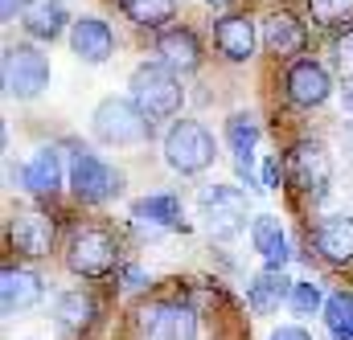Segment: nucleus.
I'll return each mask as SVG.
<instances>
[{
  "instance_id": "1",
  "label": "nucleus",
  "mask_w": 353,
  "mask_h": 340,
  "mask_svg": "<svg viewBox=\"0 0 353 340\" xmlns=\"http://www.w3.org/2000/svg\"><path fill=\"white\" fill-rule=\"evenodd\" d=\"M128 90H132V103L148 115V119H173L185 103V90H181V78L165 62H144L132 70L128 78Z\"/></svg>"
},
{
  "instance_id": "2",
  "label": "nucleus",
  "mask_w": 353,
  "mask_h": 340,
  "mask_svg": "<svg viewBox=\"0 0 353 340\" xmlns=\"http://www.w3.org/2000/svg\"><path fill=\"white\" fill-rule=\"evenodd\" d=\"M90 131L99 144H111V148H132V144H144L152 140V119L132 103V98H103L90 115Z\"/></svg>"
},
{
  "instance_id": "3",
  "label": "nucleus",
  "mask_w": 353,
  "mask_h": 340,
  "mask_svg": "<svg viewBox=\"0 0 353 340\" xmlns=\"http://www.w3.org/2000/svg\"><path fill=\"white\" fill-rule=\"evenodd\" d=\"M214 156H218V144H214V136L201 123L181 119V123L169 127V136H165V164L173 172L197 176V172H205L214 164Z\"/></svg>"
},
{
  "instance_id": "4",
  "label": "nucleus",
  "mask_w": 353,
  "mask_h": 340,
  "mask_svg": "<svg viewBox=\"0 0 353 340\" xmlns=\"http://www.w3.org/2000/svg\"><path fill=\"white\" fill-rule=\"evenodd\" d=\"M66 266L79 275V279H103L119 266V242L111 230L103 226H83L74 230L70 246H66Z\"/></svg>"
},
{
  "instance_id": "5",
  "label": "nucleus",
  "mask_w": 353,
  "mask_h": 340,
  "mask_svg": "<svg viewBox=\"0 0 353 340\" xmlns=\"http://www.w3.org/2000/svg\"><path fill=\"white\" fill-rule=\"evenodd\" d=\"M201 222L214 238H234L247 230V193L234 184H205L201 197Z\"/></svg>"
},
{
  "instance_id": "6",
  "label": "nucleus",
  "mask_w": 353,
  "mask_h": 340,
  "mask_svg": "<svg viewBox=\"0 0 353 340\" xmlns=\"http://www.w3.org/2000/svg\"><path fill=\"white\" fill-rule=\"evenodd\" d=\"M50 86V62L33 45H8L4 50V94L8 98H37Z\"/></svg>"
},
{
  "instance_id": "7",
  "label": "nucleus",
  "mask_w": 353,
  "mask_h": 340,
  "mask_svg": "<svg viewBox=\"0 0 353 340\" xmlns=\"http://www.w3.org/2000/svg\"><path fill=\"white\" fill-rule=\"evenodd\" d=\"M70 193L83 205H99L111 193H119V172L107 160H99L90 148H74V156H70Z\"/></svg>"
},
{
  "instance_id": "8",
  "label": "nucleus",
  "mask_w": 353,
  "mask_h": 340,
  "mask_svg": "<svg viewBox=\"0 0 353 340\" xmlns=\"http://www.w3.org/2000/svg\"><path fill=\"white\" fill-rule=\"evenodd\" d=\"M8 246L21 258H46L54 246V222L37 209H17L8 217Z\"/></svg>"
},
{
  "instance_id": "9",
  "label": "nucleus",
  "mask_w": 353,
  "mask_h": 340,
  "mask_svg": "<svg viewBox=\"0 0 353 340\" xmlns=\"http://www.w3.org/2000/svg\"><path fill=\"white\" fill-rule=\"evenodd\" d=\"M283 90H288V103H296V107H321L333 94V78L316 58H300L288 66Z\"/></svg>"
},
{
  "instance_id": "10",
  "label": "nucleus",
  "mask_w": 353,
  "mask_h": 340,
  "mask_svg": "<svg viewBox=\"0 0 353 340\" xmlns=\"http://www.w3.org/2000/svg\"><path fill=\"white\" fill-rule=\"evenodd\" d=\"M140 332L152 340H197V316L185 304H152L140 312Z\"/></svg>"
},
{
  "instance_id": "11",
  "label": "nucleus",
  "mask_w": 353,
  "mask_h": 340,
  "mask_svg": "<svg viewBox=\"0 0 353 340\" xmlns=\"http://www.w3.org/2000/svg\"><path fill=\"white\" fill-rule=\"evenodd\" d=\"M70 50L74 58H83L90 66H103L115 54V29L103 17H79L70 25Z\"/></svg>"
},
{
  "instance_id": "12",
  "label": "nucleus",
  "mask_w": 353,
  "mask_h": 340,
  "mask_svg": "<svg viewBox=\"0 0 353 340\" xmlns=\"http://www.w3.org/2000/svg\"><path fill=\"white\" fill-rule=\"evenodd\" d=\"M288 160H292V176H296L300 189H308V193H316V197L329 189V180H333V160H329V152H325L316 140H300Z\"/></svg>"
},
{
  "instance_id": "13",
  "label": "nucleus",
  "mask_w": 353,
  "mask_h": 340,
  "mask_svg": "<svg viewBox=\"0 0 353 340\" xmlns=\"http://www.w3.org/2000/svg\"><path fill=\"white\" fill-rule=\"evenodd\" d=\"M214 45L226 62H247L255 54V21L251 17H239V12H226L214 21Z\"/></svg>"
},
{
  "instance_id": "14",
  "label": "nucleus",
  "mask_w": 353,
  "mask_h": 340,
  "mask_svg": "<svg viewBox=\"0 0 353 340\" xmlns=\"http://www.w3.org/2000/svg\"><path fill=\"white\" fill-rule=\"evenodd\" d=\"M37 299H41V275L37 270H25V266H4L0 270V308H4V316L29 312Z\"/></svg>"
},
{
  "instance_id": "15",
  "label": "nucleus",
  "mask_w": 353,
  "mask_h": 340,
  "mask_svg": "<svg viewBox=\"0 0 353 340\" xmlns=\"http://www.w3.org/2000/svg\"><path fill=\"white\" fill-rule=\"evenodd\" d=\"M157 54H161V62H165L169 70H181V74H189V70L201 66V41H197V33L185 29V25H173V29H165V33L157 37Z\"/></svg>"
},
{
  "instance_id": "16",
  "label": "nucleus",
  "mask_w": 353,
  "mask_h": 340,
  "mask_svg": "<svg viewBox=\"0 0 353 340\" xmlns=\"http://www.w3.org/2000/svg\"><path fill=\"white\" fill-rule=\"evenodd\" d=\"M316 255L333 266H350L353 262V217L350 213H333L316 226Z\"/></svg>"
},
{
  "instance_id": "17",
  "label": "nucleus",
  "mask_w": 353,
  "mask_h": 340,
  "mask_svg": "<svg viewBox=\"0 0 353 340\" xmlns=\"http://www.w3.org/2000/svg\"><path fill=\"white\" fill-rule=\"evenodd\" d=\"M263 45L267 54H275V58H288V54H300L304 45H308V29L292 17V12H267L263 17Z\"/></svg>"
},
{
  "instance_id": "18",
  "label": "nucleus",
  "mask_w": 353,
  "mask_h": 340,
  "mask_svg": "<svg viewBox=\"0 0 353 340\" xmlns=\"http://www.w3.org/2000/svg\"><path fill=\"white\" fill-rule=\"evenodd\" d=\"M21 25H25V33H29L33 41H54V37H62V29L74 25V21L66 17V4H62V0H29L25 12H21Z\"/></svg>"
},
{
  "instance_id": "19",
  "label": "nucleus",
  "mask_w": 353,
  "mask_h": 340,
  "mask_svg": "<svg viewBox=\"0 0 353 340\" xmlns=\"http://www.w3.org/2000/svg\"><path fill=\"white\" fill-rule=\"evenodd\" d=\"M226 144H230V152H234V169H239V176L247 180V184H255V172H251V164H255V144H259V123L251 119V115H230L226 119Z\"/></svg>"
},
{
  "instance_id": "20",
  "label": "nucleus",
  "mask_w": 353,
  "mask_h": 340,
  "mask_svg": "<svg viewBox=\"0 0 353 340\" xmlns=\"http://www.w3.org/2000/svg\"><path fill=\"white\" fill-rule=\"evenodd\" d=\"M21 184L33 197H54L62 189V156H58V148H37L29 156V164L21 169Z\"/></svg>"
},
{
  "instance_id": "21",
  "label": "nucleus",
  "mask_w": 353,
  "mask_h": 340,
  "mask_svg": "<svg viewBox=\"0 0 353 340\" xmlns=\"http://www.w3.org/2000/svg\"><path fill=\"white\" fill-rule=\"evenodd\" d=\"M251 242L263 255V270H283L288 266L292 251H288V234H283L279 217H255L251 222Z\"/></svg>"
},
{
  "instance_id": "22",
  "label": "nucleus",
  "mask_w": 353,
  "mask_h": 340,
  "mask_svg": "<svg viewBox=\"0 0 353 340\" xmlns=\"http://www.w3.org/2000/svg\"><path fill=\"white\" fill-rule=\"evenodd\" d=\"M292 287H296V283H288L283 270H259V275L247 283V304H251V312L271 316L279 304L292 299Z\"/></svg>"
},
{
  "instance_id": "23",
  "label": "nucleus",
  "mask_w": 353,
  "mask_h": 340,
  "mask_svg": "<svg viewBox=\"0 0 353 340\" xmlns=\"http://www.w3.org/2000/svg\"><path fill=\"white\" fill-rule=\"evenodd\" d=\"M94 316H99V304H94V295L90 291H62L58 295V304H54V320H58V328L62 332H83L94 324Z\"/></svg>"
},
{
  "instance_id": "24",
  "label": "nucleus",
  "mask_w": 353,
  "mask_h": 340,
  "mask_svg": "<svg viewBox=\"0 0 353 340\" xmlns=\"http://www.w3.org/2000/svg\"><path fill=\"white\" fill-rule=\"evenodd\" d=\"M132 217L140 226H157V230H176L181 226V197L176 193H152V197H140L132 205Z\"/></svg>"
},
{
  "instance_id": "25",
  "label": "nucleus",
  "mask_w": 353,
  "mask_h": 340,
  "mask_svg": "<svg viewBox=\"0 0 353 340\" xmlns=\"http://www.w3.org/2000/svg\"><path fill=\"white\" fill-rule=\"evenodd\" d=\"M123 17L144 25V29H161L176 17V0H119Z\"/></svg>"
},
{
  "instance_id": "26",
  "label": "nucleus",
  "mask_w": 353,
  "mask_h": 340,
  "mask_svg": "<svg viewBox=\"0 0 353 340\" xmlns=\"http://www.w3.org/2000/svg\"><path fill=\"white\" fill-rule=\"evenodd\" d=\"M325 324H329L333 340H353V295H345V291L329 295V304H325Z\"/></svg>"
},
{
  "instance_id": "27",
  "label": "nucleus",
  "mask_w": 353,
  "mask_h": 340,
  "mask_svg": "<svg viewBox=\"0 0 353 340\" xmlns=\"http://www.w3.org/2000/svg\"><path fill=\"white\" fill-rule=\"evenodd\" d=\"M304 4H308V17L325 29L353 25V0H304Z\"/></svg>"
},
{
  "instance_id": "28",
  "label": "nucleus",
  "mask_w": 353,
  "mask_h": 340,
  "mask_svg": "<svg viewBox=\"0 0 353 340\" xmlns=\"http://www.w3.org/2000/svg\"><path fill=\"white\" fill-rule=\"evenodd\" d=\"M288 304H292V312H296L300 320H308L312 312H325V304H329V299H325V291H321L316 283H296Z\"/></svg>"
},
{
  "instance_id": "29",
  "label": "nucleus",
  "mask_w": 353,
  "mask_h": 340,
  "mask_svg": "<svg viewBox=\"0 0 353 340\" xmlns=\"http://www.w3.org/2000/svg\"><path fill=\"white\" fill-rule=\"evenodd\" d=\"M337 66H341V74H345V78H353V29L337 41Z\"/></svg>"
},
{
  "instance_id": "30",
  "label": "nucleus",
  "mask_w": 353,
  "mask_h": 340,
  "mask_svg": "<svg viewBox=\"0 0 353 340\" xmlns=\"http://www.w3.org/2000/svg\"><path fill=\"white\" fill-rule=\"evenodd\" d=\"M267 340H312V337H308L300 324H288V328H275V332H271Z\"/></svg>"
},
{
  "instance_id": "31",
  "label": "nucleus",
  "mask_w": 353,
  "mask_h": 340,
  "mask_svg": "<svg viewBox=\"0 0 353 340\" xmlns=\"http://www.w3.org/2000/svg\"><path fill=\"white\" fill-rule=\"evenodd\" d=\"M279 189V160H263V193Z\"/></svg>"
},
{
  "instance_id": "32",
  "label": "nucleus",
  "mask_w": 353,
  "mask_h": 340,
  "mask_svg": "<svg viewBox=\"0 0 353 340\" xmlns=\"http://www.w3.org/2000/svg\"><path fill=\"white\" fill-rule=\"evenodd\" d=\"M25 4H29V0H0V17H4V21H12L17 12H25Z\"/></svg>"
},
{
  "instance_id": "33",
  "label": "nucleus",
  "mask_w": 353,
  "mask_h": 340,
  "mask_svg": "<svg viewBox=\"0 0 353 340\" xmlns=\"http://www.w3.org/2000/svg\"><path fill=\"white\" fill-rule=\"evenodd\" d=\"M123 279H128V287H144V270H140V266H128Z\"/></svg>"
},
{
  "instance_id": "34",
  "label": "nucleus",
  "mask_w": 353,
  "mask_h": 340,
  "mask_svg": "<svg viewBox=\"0 0 353 340\" xmlns=\"http://www.w3.org/2000/svg\"><path fill=\"white\" fill-rule=\"evenodd\" d=\"M341 107L353 115V78H345V86H341Z\"/></svg>"
},
{
  "instance_id": "35",
  "label": "nucleus",
  "mask_w": 353,
  "mask_h": 340,
  "mask_svg": "<svg viewBox=\"0 0 353 340\" xmlns=\"http://www.w3.org/2000/svg\"><path fill=\"white\" fill-rule=\"evenodd\" d=\"M205 4H230V0H205Z\"/></svg>"
}]
</instances>
